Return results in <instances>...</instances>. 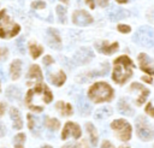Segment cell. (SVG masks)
<instances>
[{
	"label": "cell",
	"mask_w": 154,
	"mask_h": 148,
	"mask_svg": "<svg viewBox=\"0 0 154 148\" xmlns=\"http://www.w3.org/2000/svg\"><path fill=\"white\" fill-rule=\"evenodd\" d=\"M53 100L52 91L45 84H37L35 88L30 89L26 93L25 102L28 107L35 112L43 111V103H49Z\"/></svg>",
	"instance_id": "obj_1"
},
{
	"label": "cell",
	"mask_w": 154,
	"mask_h": 148,
	"mask_svg": "<svg viewBox=\"0 0 154 148\" xmlns=\"http://www.w3.org/2000/svg\"><path fill=\"white\" fill-rule=\"evenodd\" d=\"M134 64L131 59L126 55H120L114 60V70H113V81L118 84L125 83L132 76Z\"/></svg>",
	"instance_id": "obj_2"
},
{
	"label": "cell",
	"mask_w": 154,
	"mask_h": 148,
	"mask_svg": "<svg viewBox=\"0 0 154 148\" xmlns=\"http://www.w3.org/2000/svg\"><path fill=\"white\" fill-rule=\"evenodd\" d=\"M88 96L96 103L109 101L113 97V89L111 88L109 84L105 82H97L90 87L88 91Z\"/></svg>",
	"instance_id": "obj_3"
},
{
	"label": "cell",
	"mask_w": 154,
	"mask_h": 148,
	"mask_svg": "<svg viewBox=\"0 0 154 148\" xmlns=\"http://www.w3.org/2000/svg\"><path fill=\"white\" fill-rule=\"evenodd\" d=\"M20 30V26L14 23L7 14L6 10L0 11V37L11 39L16 36Z\"/></svg>",
	"instance_id": "obj_4"
},
{
	"label": "cell",
	"mask_w": 154,
	"mask_h": 148,
	"mask_svg": "<svg viewBox=\"0 0 154 148\" xmlns=\"http://www.w3.org/2000/svg\"><path fill=\"white\" fill-rule=\"evenodd\" d=\"M134 41L140 46L152 48L154 46V31L149 26H141L134 35Z\"/></svg>",
	"instance_id": "obj_5"
},
{
	"label": "cell",
	"mask_w": 154,
	"mask_h": 148,
	"mask_svg": "<svg viewBox=\"0 0 154 148\" xmlns=\"http://www.w3.org/2000/svg\"><path fill=\"white\" fill-rule=\"evenodd\" d=\"M136 131L142 141H150L154 138V128L144 117H138L136 119Z\"/></svg>",
	"instance_id": "obj_6"
},
{
	"label": "cell",
	"mask_w": 154,
	"mask_h": 148,
	"mask_svg": "<svg viewBox=\"0 0 154 148\" xmlns=\"http://www.w3.org/2000/svg\"><path fill=\"white\" fill-rule=\"evenodd\" d=\"M112 129L118 134L122 141H129L131 138V125L124 119H116L111 124Z\"/></svg>",
	"instance_id": "obj_7"
},
{
	"label": "cell",
	"mask_w": 154,
	"mask_h": 148,
	"mask_svg": "<svg viewBox=\"0 0 154 148\" xmlns=\"http://www.w3.org/2000/svg\"><path fill=\"white\" fill-rule=\"evenodd\" d=\"M93 58H94L93 51L90 48H88V47H82V48H79L75 53V55H73V63L77 64V65H83V64L90 61Z\"/></svg>",
	"instance_id": "obj_8"
},
{
	"label": "cell",
	"mask_w": 154,
	"mask_h": 148,
	"mask_svg": "<svg viewBox=\"0 0 154 148\" xmlns=\"http://www.w3.org/2000/svg\"><path fill=\"white\" fill-rule=\"evenodd\" d=\"M72 22L76 25L85 26V25H89L90 23H93V17L88 12H85L83 10H78V11H75L73 12V14H72Z\"/></svg>",
	"instance_id": "obj_9"
},
{
	"label": "cell",
	"mask_w": 154,
	"mask_h": 148,
	"mask_svg": "<svg viewBox=\"0 0 154 148\" xmlns=\"http://www.w3.org/2000/svg\"><path fill=\"white\" fill-rule=\"evenodd\" d=\"M75 137V138H79L81 137V128L72 123V122H67L63 129V132H61V138L63 140H66L67 137Z\"/></svg>",
	"instance_id": "obj_10"
},
{
	"label": "cell",
	"mask_w": 154,
	"mask_h": 148,
	"mask_svg": "<svg viewBox=\"0 0 154 148\" xmlns=\"http://www.w3.org/2000/svg\"><path fill=\"white\" fill-rule=\"evenodd\" d=\"M129 16V12L125 11L124 8L122 7H118L116 5L111 6L108 10H107V17L112 20V22H117V20H120V19H124L125 17Z\"/></svg>",
	"instance_id": "obj_11"
},
{
	"label": "cell",
	"mask_w": 154,
	"mask_h": 148,
	"mask_svg": "<svg viewBox=\"0 0 154 148\" xmlns=\"http://www.w3.org/2000/svg\"><path fill=\"white\" fill-rule=\"evenodd\" d=\"M47 43L54 49L61 48V40H60L58 30H55L53 28H49L47 30Z\"/></svg>",
	"instance_id": "obj_12"
},
{
	"label": "cell",
	"mask_w": 154,
	"mask_h": 148,
	"mask_svg": "<svg viewBox=\"0 0 154 148\" xmlns=\"http://www.w3.org/2000/svg\"><path fill=\"white\" fill-rule=\"evenodd\" d=\"M131 89H135V90H138L140 91V95H138V97L136 100V105H138V106L142 105L144 102V100L147 99V96L149 95V90L147 88H144L140 83H132L131 84Z\"/></svg>",
	"instance_id": "obj_13"
},
{
	"label": "cell",
	"mask_w": 154,
	"mask_h": 148,
	"mask_svg": "<svg viewBox=\"0 0 154 148\" xmlns=\"http://www.w3.org/2000/svg\"><path fill=\"white\" fill-rule=\"evenodd\" d=\"M138 61H140L141 69H142L144 72H147V73H149V75H154V69L152 67L150 59H149V57H148L147 54L141 53V54L138 55Z\"/></svg>",
	"instance_id": "obj_14"
},
{
	"label": "cell",
	"mask_w": 154,
	"mask_h": 148,
	"mask_svg": "<svg viewBox=\"0 0 154 148\" xmlns=\"http://www.w3.org/2000/svg\"><path fill=\"white\" fill-rule=\"evenodd\" d=\"M95 46H96V48H97L101 53H103V54H112V53H114V52L118 49V42H113V43L109 45V43L102 41V42H100V43H96Z\"/></svg>",
	"instance_id": "obj_15"
},
{
	"label": "cell",
	"mask_w": 154,
	"mask_h": 148,
	"mask_svg": "<svg viewBox=\"0 0 154 148\" xmlns=\"http://www.w3.org/2000/svg\"><path fill=\"white\" fill-rule=\"evenodd\" d=\"M26 77L29 79L28 83H30L31 81H34V82H41L43 77H42V72H41L40 66L38 65H31L30 69H29V72H28V76Z\"/></svg>",
	"instance_id": "obj_16"
},
{
	"label": "cell",
	"mask_w": 154,
	"mask_h": 148,
	"mask_svg": "<svg viewBox=\"0 0 154 148\" xmlns=\"http://www.w3.org/2000/svg\"><path fill=\"white\" fill-rule=\"evenodd\" d=\"M76 103H77V108H78V111L81 112L82 116H87V114L90 113L91 106L87 102V100L84 99L83 95H79V96L76 97Z\"/></svg>",
	"instance_id": "obj_17"
},
{
	"label": "cell",
	"mask_w": 154,
	"mask_h": 148,
	"mask_svg": "<svg viewBox=\"0 0 154 148\" xmlns=\"http://www.w3.org/2000/svg\"><path fill=\"white\" fill-rule=\"evenodd\" d=\"M10 117L13 122V128L16 130H19L23 128V120H22V117H20V113L18 111V108L16 107H12L10 109Z\"/></svg>",
	"instance_id": "obj_18"
},
{
	"label": "cell",
	"mask_w": 154,
	"mask_h": 148,
	"mask_svg": "<svg viewBox=\"0 0 154 148\" xmlns=\"http://www.w3.org/2000/svg\"><path fill=\"white\" fill-rule=\"evenodd\" d=\"M22 73V61L19 59H16L11 63V66H10V75H11V78L13 81L18 79L19 76Z\"/></svg>",
	"instance_id": "obj_19"
},
{
	"label": "cell",
	"mask_w": 154,
	"mask_h": 148,
	"mask_svg": "<svg viewBox=\"0 0 154 148\" xmlns=\"http://www.w3.org/2000/svg\"><path fill=\"white\" fill-rule=\"evenodd\" d=\"M49 79H51V82L54 85L60 87L66 81V76H65V72L64 71H58L57 73H49Z\"/></svg>",
	"instance_id": "obj_20"
},
{
	"label": "cell",
	"mask_w": 154,
	"mask_h": 148,
	"mask_svg": "<svg viewBox=\"0 0 154 148\" xmlns=\"http://www.w3.org/2000/svg\"><path fill=\"white\" fill-rule=\"evenodd\" d=\"M118 109H119L120 113H123V114H125V116H132V114H134L132 108L130 107V105L128 103V101L124 100V99H120V100L118 101Z\"/></svg>",
	"instance_id": "obj_21"
},
{
	"label": "cell",
	"mask_w": 154,
	"mask_h": 148,
	"mask_svg": "<svg viewBox=\"0 0 154 148\" xmlns=\"http://www.w3.org/2000/svg\"><path fill=\"white\" fill-rule=\"evenodd\" d=\"M55 107H57V109L61 113V116H71V114H72V107H71L70 103L59 101V102H57Z\"/></svg>",
	"instance_id": "obj_22"
},
{
	"label": "cell",
	"mask_w": 154,
	"mask_h": 148,
	"mask_svg": "<svg viewBox=\"0 0 154 148\" xmlns=\"http://www.w3.org/2000/svg\"><path fill=\"white\" fill-rule=\"evenodd\" d=\"M6 96H7L10 100H12V101L19 100V99H20V90H19L17 87L11 85V87H8L7 90H6Z\"/></svg>",
	"instance_id": "obj_23"
},
{
	"label": "cell",
	"mask_w": 154,
	"mask_h": 148,
	"mask_svg": "<svg viewBox=\"0 0 154 148\" xmlns=\"http://www.w3.org/2000/svg\"><path fill=\"white\" fill-rule=\"evenodd\" d=\"M108 70H109V66H108V64L106 63V64L102 65V70L89 72V73L87 75V79H89V78H94V77H99V76H105V75L108 73Z\"/></svg>",
	"instance_id": "obj_24"
},
{
	"label": "cell",
	"mask_w": 154,
	"mask_h": 148,
	"mask_svg": "<svg viewBox=\"0 0 154 148\" xmlns=\"http://www.w3.org/2000/svg\"><path fill=\"white\" fill-rule=\"evenodd\" d=\"M111 113H112V111H111L109 107H102V108H99L95 112L94 117H95V119H105V118L109 117Z\"/></svg>",
	"instance_id": "obj_25"
},
{
	"label": "cell",
	"mask_w": 154,
	"mask_h": 148,
	"mask_svg": "<svg viewBox=\"0 0 154 148\" xmlns=\"http://www.w3.org/2000/svg\"><path fill=\"white\" fill-rule=\"evenodd\" d=\"M85 129H87V131L89 132V136H90V141H91V143L95 146V144L97 143V135H96V129L94 128V125H93L91 123H87V124H85Z\"/></svg>",
	"instance_id": "obj_26"
},
{
	"label": "cell",
	"mask_w": 154,
	"mask_h": 148,
	"mask_svg": "<svg viewBox=\"0 0 154 148\" xmlns=\"http://www.w3.org/2000/svg\"><path fill=\"white\" fill-rule=\"evenodd\" d=\"M29 51H30L31 57H32L34 59H36V58H38V57L42 54L43 48H42L41 46L36 45V43H30V45H29Z\"/></svg>",
	"instance_id": "obj_27"
},
{
	"label": "cell",
	"mask_w": 154,
	"mask_h": 148,
	"mask_svg": "<svg viewBox=\"0 0 154 148\" xmlns=\"http://www.w3.org/2000/svg\"><path fill=\"white\" fill-rule=\"evenodd\" d=\"M24 142H25V134H23V132L17 134L13 138L14 148H24Z\"/></svg>",
	"instance_id": "obj_28"
},
{
	"label": "cell",
	"mask_w": 154,
	"mask_h": 148,
	"mask_svg": "<svg viewBox=\"0 0 154 148\" xmlns=\"http://www.w3.org/2000/svg\"><path fill=\"white\" fill-rule=\"evenodd\" d=\"M57 13H58V18H59V22L60 23H65L66 22V8L61 5H58L57 6Z\"/></svg>",
	"instance_id": "obj_29"
},
{
	"label": "cell",
	"mask_w": 154,
	"mask_h": 148,
	"mask_svg": "<svg viewBox=\"0 0 154 148\" xmlns=\"http://www.w3.org/2000/svg\"><path fill=\"white\" fill-rule=\"evenodd\" d=\"M59 125H60V123H59L58 119H55V118H48V117L46 118V126L48 129L57 130V129H59Z\"/></svg>",
	"instance_id": "obj_30"
},
{
	"label": "cell",
	"mask_w": 154,
	"mask_h": 148,
	"mask_svg": "<svg viewBox=\"0 0 154 148\" xmlns=\"http://www.w3.org/2000/svg\"><path fill=\"white\" fill-rule=\"evenodd\" d=\"M26 118H28V128H29V130H31V131H34V132L37 131V130H36V126H37V118L34 117L32 114H28Z\"/></svg>",
	"instance_id": "obj_31"
},
{
	"label": "cell",
	"mask_w": 154,
	"mask_h": 148,
	"mask_svg": "<svg viewBox=\"0 0 154 148\" xmlns=\"http://www.w3.org/2000/svg\"><path fill=\"white\" fill-rule=\"evenodd\" d=\"M85 2L89 5L90 8H95L96 5H99L101 7H105L108 4V0H85Z\"/></svg>",
	"instance_id": "obj_32"
},
{
	"label": "cell",
	"mask_w": 154,
	"mask_h": 148,
	"mask_svg": "<svg viewBox=\"0 0 154 148\" xmlns=\"http://www.w3.org/2000/svg\"><path fill=\"white\" fill-rule=\"evenodd\" d=\"M31 7L34 10H42V8H46V2L45 1H34L31 4Z\"/></svg>",
	"instance_id": "obj_33"
},
{
	"label": "cell",
	"mask_w": 154,
	"mask_h": 148,
	"mask_svg": "<svg viewBox=\"0 0 154 148\" xmlns=\"http://www.w3.org/2000/svg\"><path fill=\"white\" fill-rule=\"evenodd\" d=\"M17 47H18V49H19V52H20L22 54L25 53V48H24V37L18 39V41H17Z\"/></svg>",
	"instance_id": "obj_34"
},
{
	"label": "cell",
	"mask_w": 154,
	"mask_h": 148,
	"mask_svg": "<svg viewBox=\"0 0 154 148\" xmlns=\"http://www.w3.org/2000/svg\"><path fill=\"white\" fill-rule=\"evenodd\" d=\"M118 30H119L120 32H123V34H128V32H130L131 28H130L129 25H125V24H119V25H118Z\"/></svg>",
	"instance_id": "obj_35"
},
{
	"label": "cell",
	"mask_w": 154,
	"mask_h": 148,
	"mask_svg": "<svg viewBox=\"0 0 154 148\" xmlns=\"http://www.w3.org/2000/svg\"><path fill=\"white\" fill-rule=\"evenodd\" d=\"M146 113L149 114V116H152V117H154V107L152 106V103H148L146 106Z\"/></svg>",
	"instance_id": "obj_36"
},
{
	"label": "cell",
	"mask_w": 154,
	"mask_h": 148,
	"mask_svg": "<svg viewBox=\"0 0 154 148\" xmlns=\"http://www.w3.org/2000/svg\"><path fill=\"white\" fill-rule=\"evenodd\" d=\"M43 64H45L46 66H48V65L53 64V58H52L51 55H46V57L43 58Z\"/></svg>",
	"instance_id": "obj_37"
},
{
	"label": "cell",
	"mask_w": 154,
	"mask_h": 148,
	"mask_svg": "<svg viewBox=\"0 0 154 148\" xmlns=\"http://www.w3.org/2000/svg\"><path fill=\"white\" fill-rule=\"evenodd\" d=\"M101 148H114V147H113V144H112L109 141H103Z\"/></svg>",
	"instance_id": "obj_38"
},
{
	"label": "cell",
	"mask_w": 154,
	"mask_h": 148,
	"mask_svg": "<svg viewBox=\"0 0 154 148\" xmlns=\"http://www.w3.org/2000/svg\"><path fill=\"white\" fill-rule=\"evenodd\" d=\"M5 109H6V105L4 102H0V117L5 113Z\"/></svg>",
	"instance_id": "obj_39"
},
{
	"label": "cell",
	"mask_w": 154,
	"mask_h": 148,
	"mask_svg": "<svg viewBox=\"0 0 154 148\" xmlns=\"http://www.w3.org/2000/svg\"><path fill=\"white\" fill-rule=\"evenodd\" d=\"M5 132H6V129H5V126L2 125V123L0 122V137H2V136L5 135Z\"/></svg>",
	"instance_id": "obj_40"
},
{
	"label": "cell",
	"mask_w": 154,
	"mask_h": 148,
	"mask_svg": "<svg viewBox=\"0 0 154 148\" xmlns=\"http://www.w3.org/2000/svg\"><path fill=\"white\" fill-rule=\"evenodd\" d=\"M142 79H143L144 82H147V83H152V78H149V77H146V76H143V77H142Z\"/></svg>",
	"instance_id": "obj_41"
},
{
	"label": "cell",
	"mask_w": 154,
	"mask_h": 148,
	"mask_svg": "<svg viewBox=\"0 0 154 148\" xmlns=\"http://www.w3.org/2000/svg\"><path fill=\"white\" fill-rule=\"evenodd\" d=\"M63 148H78L76 144H67V146H64Z\"/></svg>",
	"instance_id": "obj_42"
},
{
	"label": "cell",
	"mask_w": 154,
	"mask_h": 148,
	"mask_svg": "<svg viewBox=\"0 0 154 148\" xmlns=\"http://www.w3.org/2000/svg\"><path fill=\"white\" fill-rule=\"evenodd\" d=\"M6 52H7V51H6V49H0V58H1V57H2V55H4V54H5V55H6Z\"/></svg>",
	"instance_id": "obj_43"
},
{
	"label": "cell",
	"mask_w": 154,
	"mask_h": 148,
	"mask_svg": "<svg viewBox=\"0 0 154 148\" xmlns=\"http://www.w3.org/2000/svg\"><path fill=\"white\" fill-rule=\"evenodd\" d=\"M116 1H117L118 4H124V2H126L128 0H116Z\"/></svg>",
	"instance_id": "obj_44"
},
{
	"label": "cell",
	"mask_w": 154,
	"mask_h": 148,
	"mask_svg": "<svg viewBox=\"0 0 154 148\" xmlns=\"http://www.w3.org/2000/svg\"><path fill=\"white\" fill-rule=\"evenodd\" d=\"M42 148H52V147H51V146H43Z\"/></svg>",
	"instance_id": "obj_45"
},
{
	"label": "cell",
	"mask_w": 154,
	"mask_h": 148,
	"mask_svg": "<svg viewBox=\"0 0 154 148\" xmlns=\"http://www.w3.org/2000/svg\"><path fill=\"white\" fill-rule=\"evenodd\" d=\"M61 1H64V2H67V0H61Z\"/></svg>",
	"instance_id": "obj_46"
},
{
	"label": "cell",
	"mask_w": 154,
	"mask_h": 148,
	"mask_svg": "<svg viewBox=\"0 0 154 148\" xmlns=\"http://www.w3.org/2000/svg\"><path fill=\"white\" fill-rule=\"evenodd\" d=\"M120 148H129V147H120Z\"/></svg>",
	"instance_id": "obj_47"
},
{
	"label": "cell",
	"mask_w": 154,
	"mask_h": 148,
	"mask_svg": "<svg viewBox=\"0 0 154 148\" xmlns=\"http://www.w3.org/2000/svg\"><path fill=\"white\" fill-rule=\"evenodd\" d=\"M0 91H1V85H0Z\"/></svg>",
	"instance_id": "obj_48"
}]
</instances>
